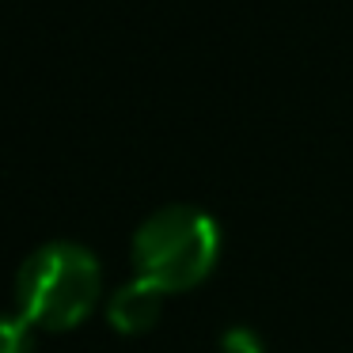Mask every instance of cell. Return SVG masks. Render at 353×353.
Masks as SVG:
<instances>
[{"mask_svg": "<svg viewBox=\"0 0 353 353\" xmlns=\"http://www.w3.org/2000/svg\"><path fill=\"white\" fill-rule=\"evenodd\" d=\"M221 224L198 205H163L133 232V270L168 292L198 289L221 262Z\"/></svg>", "mask_w": 353, "mask_h": 353, "instance_id": "cell-1", "label": "cell"}, {"mask_svg": "<svg viewBox=\"0 0 353 353\" xmlns=\"http://www.w3.org/2000/svg\"><path fill=\"white\" fill-rule=\"evenodd\" d=\"M103 270L80 243H46L19 266L16 307L19 319L42 330H72L95 312Z\"/></svg>", "mask_w": 353, "mask_h": 353, "instance_id": "cell-2", "label": "cell"}, {"mask_svg": "<svg viewBox=\"0 0 353 353\" xmlns=\"http://www.w3.org/2000/svg\"><path fill=\"white\" fill-rule=\"evenodd\" d=\"M160 312H163V292L156 285L141 281V277L125 281L107 304L110 327L122 330V334H145V330H152Z\"/></svg>", "mask_w": 353, "mask_h": 353, "instance_id": "cell-3", "label": "cell"}, {"mask_svg": "<svg viewBox=\"0 0 353 353\" xmlns=\"http://www.w3.org/2000/svg\"><path fill=\"white\" fill-rule=\"evenodd\" d=\"M0 353H34L31 323L19 315H0Z\"/></svg>", "mask_w": 353, "mask_h": 353, "instance_id": "cell-4", "label": "cell"}]
</instances>
